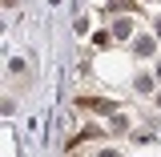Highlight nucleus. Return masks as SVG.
I'll list each match as a JSON object with an SVG mask.
<instances>
[{"label": "nucleus", "instance_id": "1", "mask_svg": "<svg viewBox=\"0 0 161 157\" xmlns=\"http://www.w3.org/2000/svg\"><path fill=\"white\" fill-rule=\"evenodd\" d=\"M8 4H16V0H4V8H8Z\"/></svg>", "mask_w": 161, "mask_h": 157}]
</instances>
